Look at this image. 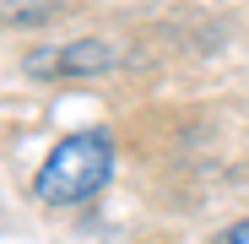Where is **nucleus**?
Here are the masks:
<instances>
[{
    "label": "nucleus",
    "instance_id": "obj_1",
    "mask_svg": "<svg viewBox=\"0 0 249 244\" xmlns=\"http://www.w3.org/2000/svg\"><path fill=\"white\" fill-rule=\"evenodd\" d=\"M114 179V141L103 131H76L65 136L33 174V195L44 206H81Z\"/></svg>",
    "mask_w": 249,
    "mask_h": 244
},
{
    "label": "nucleus",
    "instance_id": "obj_2",
    "mask_svg": "<svg viewBox=\"0 0 249 244\" xmlns=\"http://www.w3.org/2000/svg\"><path fill=\"white\" fill-rule=\"evenodd\" d=\"M114 65V49L98 44V38H76V44H60V49H38L27 55V71L44 76V71H60V76H98Z\"/></svg>",
    "mask_w": 249,
    "mask_h": 244
},
{
    "label": "nucleus",
    "instance_id": "obj_3",
    "mask_svg": "<svg viewBox=\"0 0 249 244\" xmlns=\"http://www.w3.org/2000/svg\"><path fill=\"white\" fill-rule=\"evenodd\" d=\"M44 17H49V0H6V22H11V27H17V22L33 27V22H44Z\"/></svg>",
    "mask_w": 249,
    "mask_h": 244
},
{
    "label": "nucleus",
    "instance_id": "obj_4",
    "mask_svg": "<svg viewBox=\"0 0 249 244\" xmlns=\"http://www.w3.org/2000/svg\"><path fill=\"white\" fill-rule=\"evenodd\" d=\"M222 244H249V217H244V223H233V228L222 233Z\"/></svg>",
    "mask_w": 249,
    "mask_h": 244
}]
</instances>
